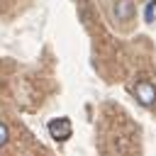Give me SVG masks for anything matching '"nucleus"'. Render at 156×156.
I'll return each instance as SVG.
<instances>
[{
    "label": "nucleus",
    "mask_w": 156,
    "mask_h": 156,
    "mask_svg": "<svg viewBox=\"0 0 156 156\" xmlns=\"http://www.w3.org/2000/svg\"><path fill=\"white\" fill-rule=\"evenodd\" d=\"M134 2L132 0H117V5H115V17L119 20V22H129V20H134Z\"/></svg>",
    "instance_id": "nucleus-3"
},
{
    "label": "nucleus",
    "mask_w": 156,
    "mask_h": 156,
    "mask_svg": "<svg viewBox=\"0 0 156 156\" xmlns=\"http://www.w3.org/2000/svg\"><path fill=\"white\" fill-rule=\"evenodd\" d=\"M132 90H134V95L139 98V102H141V105H146V107H149V105H154V102H156V88H154L146 78H141Z\"/></svg>",
    "instance_id": "nucleus-1"
},
{
    "label": "nucleus",
    "mask_w": 156,
    "mask_h": 156,
    "mask_svg": "<svg viewBox=\"0 0 156 156\" xmlns=\"http://www.w3.org/2000/svg\"><path fill=\"white\" fill-rule=\"evenodd\" d=\"M49 132H51V136H54V139H61V141H66V139L71 136V122H68L66 117L51 119V122H49Z\"/></svg>",
    "instance_id": "nucleus-2"
},
{
    "label": "nucleus",
    "mask_w": 156,
    "mask_h": 156,
    "mask_svg": "<svg viewBox=\"0 0 156 156\" xmlns=\"http://www.w3.org/2000/svg\"><path fill=\"white\" fill-rule=\"evenodd\" d=\"M7 144H10V127L0 119V151H5Z\"/></svg>",
    "instance_id": "nucleus-4"
}]
</instances>
